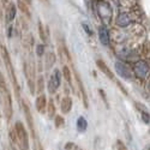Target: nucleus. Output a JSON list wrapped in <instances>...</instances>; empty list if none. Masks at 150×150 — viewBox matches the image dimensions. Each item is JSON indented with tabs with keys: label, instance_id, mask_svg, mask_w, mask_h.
<instances>
[{
	"label": "nucleus",
	"instance_id": "22",
	"mask_svg": "<svg viewBox=\"0 0 150 150\" xmlns=\"http://www.w3.org/2000/svg\"><path fill=\"white\" fill-rule=\"evenodd\" d=\"M36 51H37V55L41 57V55L43 54V52H45V46H43V45H39V46H37Z\"/></svg>",
	"mask_w": 150,
	"mask_h": 150
},
{
	"label": "nucleus",
	"instance_id": "18",
	"mask_svg": "<svg viewBox=\"0 0 150 150\" xmlns=\"http://www.w3.org/2000/svg\"><path fill=\"white\" fill-rule=\"evenodd\" d=\"M54 114H55V106H54L53 101H51V102H49V105H48V117L51 119H53Z\"/></svg>",
	"mask_w": 150,
	"mask_h": 150
},
{
	"label": "nucleus",
	"instance_id": "7",
	"mask_svg": "<svg viewBox=\"0 0 150 150\" xmlns=\"http://www.w3.org/2000/svg\"><path fill=\"white\" fill-rule=\"evenodd\" d=\"M98 39L103 46L109 45V31L105 25H101L98 28Z\"/></svg>",
	"mask_w": 150,
	"mask_h": 150
},
{
	"label": "nucleus",
	"instance_id": "1",
	"mask_svg": "<svg viewBox=\"0 0 150 150\" xmlns=\"http://www.w3.org/2000/svg\"><path fill=\"white\" fill-rule=\"evenodd\" d=\"M11 137H12V139H13V142L17 143V145L19 146L21 150H29L28 132L21 121L16 122L13 131L11 132Z\"/></svg>",
	"mask_w": 150,
	"mask_h": 150
},
{
	"label": "nucleus",
	"instance_id": "25",
	"mask_svg": "<svg viewBox=\"0 0 150 150\" xmlns=\"http://www.w3.org/2000/svg\"><path fill=\"white\" fill-rule=\"evenodd\" d=\"M39 28H40V36H41V39L45 41V40H46V36H45V34H43V28H42V24H41V23L39 24Z\"/></svg>",
	"mask_w": 150,
	"mask_h": 150
},
{
	"label": "nucleus",
	"instance_id": "21",
	"mask_svg": "<svg viewBox=\"0 0 150 150\" xmlns=\"http://www.w3.org/2000/svg\"><path fill=\"white\" fill-rule=\"evenodd\" d=\"M114 150H127V148L125 146V144L121 141H117L114 144Z\"/></svg>",
	"mask_w": 150,
	"mask_h": 150
},
{
	"label": "nucleus",
	"instance_id": "11",
	"mask_svg": "<svg viewBox=\"0 0 150 150\" xmlns=\"http://www.w3.org/2000/svg\"><path fill=\"white\" fill-rule=\"evenodd\" d=\"M131 23V18L127 13H125V12H122V13H120L117 18V24L119 27L121 28H125V27H127L129 24Z\"/></svg>",
	"mask_w": 150,
	"mask_h": 150
},
{
	"label": "nucleus",
	"instance_id": "9",
	"mask_svg": "<svg viewBox=\"0 0 150 150\" xmlns=\"http://www.w3.org/2000/svg\"><path fill=\"white\" fill-rule=\"evenodd\" d=\"M16 13H17V6L13 3H10L7 8H6V22L11 23L12 21L15 19Z\"/></svg>",
	"mask_w": 150,
	"mask_h": 150
},
{
	"label": "nucleus",
	"instance_id": "15",
	"mask_svg": "<svg viewBox=\"0 0 150 150\" xmlns=\"http://www.w3.org/2000/svg\"><path fill=\"white\" fill-rule=\"evenodd\" d=\"M77 129L79 132H85L86 129H88V121L84 117H79L77 119Z\"/></svg>",
	"mask_w": 150,
	"mask_h": 150
},
{
	"label": "nucleus",
	"instance_id": "29",
	"mask_svg": "<svg viewBox=\"0 0 150 150\" xmlns=\"http://www.w3.org/2000/svg\"><path fill=\"white\" fill-rule=\"evenodd\" d=\"M78 150H82V149H78Z\"/></svg>",
	"mask_w": 150,
	"mask_h": 150
},
{
	"label": "nucleus",
	"instance_id": "8",
	"mask_svg": "<svg viewBox=\"0 0 150 150\" xmlns=\"http://www.w3.org/2000/svg\"><path fill=\"white\" fill-rule=\"evenodd\" d=\"M96 65H97V67L101 70L106 76L109 78V79H112V81H115V78H114V74H113V72H112L110 70H109V67L106 65V62L105 61H102V60H96Z\"/></svg>",
	"mask_w": 150,
	"mask_h": 150
},
{
	"label": "nucleus",
	"instance_id": "23",
	"mask_svg": "<svg viewBox=\"0 0 150 150\" xmlns=\"http://www.w3.org/2000/svg\"><path fill=\"white\" fill-rule=\"evenodd\" d=\"M142 119H143L145 122H149V121H150V115L146 113V112L142 110Z\"/></svg>",
	"mask_w": 150,
	"mask_h": 150
},
{
	"label": "nucleus",
	"instance_id": "12",
	"mask_svg": "<svg viewBox=\"0 0 150 150\" xmlns=\"http://www.w3.org/2000/svg\"><path fill=\"white\" fill-rule=\"evenodd\" d=\"M76 79H77V83H78V86H79V90H81V95H82V98H83V103H84V107L88 108V96H86V93H85V89H84V85L81 81V77L79 74L76 73Z\"/></svg>",
	"mask_w": 150,
	"mask_h": 150
},
{
	"label": "nucleus",
	"instance_id": "2",
	"mask_svg": "<svg viewBox=\"0 0 150 150\" xmlns=\"http://www.w3.org/2000/svg\"><path fill=\"white\" fill-rule=\"evenodd\" d=\"M1 55H3V59H4V62H5V66L10 73V77H11V81L15 85V89H16V93L17 95L19 94V86H18V83H17V77H16V73H15V70H13V65L11 62V59H10V54L7 52V49L1 46Z\"/></svg>",
	"mask_w": 150,
	"mask_h": 150
},
{
	"label": "nucleus",
	"instance_id": "26",
	"mask_svg": "<svg viewBox=\"0 0 150 150\" xmlns=\"http://www.w3.org/2000/svg\"><path fill=\"white\" fill-rule=\"evenodd\" d=\"M43 78L42 77H40L39 78V82H37V84H39V91H42V89H43Z\"/></svg>",
	"mask_w": 150,
	"mask_h": 150
},
{
	"label": "nucleus",
	"instance_id": "19",
	"mask_svg": "<svg viewBox=\"0 0 150 150\" xmlns=\"http://www.w3.org/2000/svg\"><path fill=\"white\" fill-rule=\"evenodd\" d=\"M17 4H18V7L24 12V13H27V15L29 16V11H28V7H27V5H25L27 3H25V1H23V0H18V3H17Z\"/></svg>",
	"mask_w": 150,
	"mask_h": 150
},
{
	"label": "nucleus",
	"instance_id": "16",
	"mask_svg": "<svg viewBox=\"0 0 150 150\" xmlns=\"http://www.w3.org/2000/svg\"><path fill=\"white\" fill-rule=\"evenodd\" d=\"M54 62H55V55L52 52L47 53L46 54V67L47 69H51L54 65Z\"/></svg>",
	"mask_w": 150,
	"mask_h": 150
},
{
	"label": "nucleus",
	"instance_id": "3",
	"mask_svg": "<svg viewBox=\"0 0 150 150\" xmlns=\"http://www.w3.org/2000/svg\"><path fill=\"white\" fill-rule=\"evenodd\" d=\"M97 12H98L100 18H101V21L105 24H108L112 21L113 12H112V7H110V5L108 3H106V1L97 3Z\"/></svg>",
	"mask_w": 150,
	"mask_h": 150
},
{
	"label": "nucleus",
	"instance_id": "24",
	"mask_svg": "<svg viewBox=\"0 0 150 150\" xmlns=\"http://www.w3.org/2000/svg\"><path fill=\"white\" fill-rule=\"evenodd\" d=\"M82 25H83L84 30L86 31V34H88V35H93V31L90 30V28H89V25H88V24H86V23H83V24H82Z\"/></svg>",
	"mask_w": 150,
	"mask_h": 150
},
{
	"label": "nucleus",
	"instance_id": "6",
	"mask_svg": "<svg viewBox=\"0 0 150 150\" xmlns=\"http://www.w3.org/2000/svg\"><path fill=\"white\" fill-rule=\"evenodd\" d=\"M60 83H61V77H60V72L59 70H54V72L52 73L51 78L48 81V90L51 94L55 93L58 90V88L60 86Z\"/></svg>",
	"mask_w": 150,
	"mask_h": 150
},
{
	"label": "nucleus",
	"instance_id": "20",
	"mask_svg": "<svg viewBox=\"0 0 150 150\" xmlns=\"http://www.w3.org/2000/svg\"><path fill=\"white\" fill-rule=\"evenodd\" d=\"M62 73H64L65 79H66L69 83H71V72H70V70H69L67 66H64V69H62Z\"/></svg>",
	"mask_w": 150,
	"mask_h": 150
},
{
	"label": "nucleus",
	"instance_id": "13",
	"mask_svg": "<svg viewBox=\"0 0 150 150\" xmlns=\"http://www.w3.org/2000/svg\"><path fill=\"white\" fill-rule=\"evenodd\" d=\"M72 108V100L70 97H64L61 101V112L64 114L70 113V110Z\"/></svg>",
	"mask_w": 150,
	"mask_h": 150
},
{
	"label": "nucleus",
	"instance_id": "4",
	"mask_svg": "<svg viewBox=\"0 0 150 150\" xmlns=\"http://www.w3.org/2000/svg\"><path fill=\"white\" fill-rule=\"evenodd\" d=\"M115 71H117V73L119 74V76L121 77V78H124V79H132V77H133V71L131 70V67H129L125 62H122V61H117L115 62Z\"/></svg>",
	"mask_w": 150,
	"mask_h": 150
},
{
	"label": "nucleus",
	"instance_id": "14",
	"mask_svg": "<svg viewBox=\"0 0 150 150\" xmlns=\"http://www.w3.org/2000/svg\"><path fill=\"white\" fill-rule=\"evenodd\" d=\"M23 108H24V114H25V118H27L28 125H29L30 130H31V131H33V133H34V124H33V117H31V113H30V109H29V107H28L25 103L23 105Z\"/></svg>",
	"mask_w": 150,
	"mask_h": 150
},
{
	"label": "nucleus",
	"instance_id": "5",
	"mask_svg": "<svg viewBox=\"0 0 150 150\" xmlns=\"http://www.w3.org/2000/svg\"><path fill=\"white\" fill-rule=\"evenodd\" d=\"M148 72H149V65H148L146 61L139 60V61H137L136 64H134V66H133V73H134L136 77L143 79V78H145Z\"/></svg>",
	"mask_w": 150,
	"mask_h": 150
},
{
	"label": "nucleus",
	"instance_id": "28",
	"mask_svg": "<svg viewBox=\"0 0 150 150\" xmlns=\"http://www.w3.org/2000/svg\"><path fill=\"white\" fill-rule=\"evenodd\" d=\"M42 1H47V0H42Z\"/></svg>",
	"mask_w": 150,
	"mask_h": 150
},
{
	"label": "nucleus",
	"instance_id": "17",
	"mask_svg": "<svg viewBox=\"0 0 150 150\" xmlns=\"http://www.w3.org/2000/svg\"><path fill=\"white\" fill-rule=\"evenodd\" d=\"M64 124H65L64 118L60 117V115H57V117H55V119H54V125H55L57 129H60L61 126H64Z\"/></svg>",
	"mask_w": 150,
	"mask_h": 150
},
{
	"label": "nucleus",
	"instance_id": "27",
	"mask_svg": "<svg viewBox=\"0 0 150 150\" xmlns=\"http://www.w3.org/2000/svg\"><path fill=\"white\" fill-rule=\"evenodd\" d=\"M23 1H25L27 4H31V0H23Z\"/></svg>",
	"mask_w": 150,
	"mask_h": 150
},
{
	"label": "nucleus",
	"instance_id": "10",
	"mask_svg": "<svg viewBox=\"0 0 150 150\" xmlns=\"http://www.w3.org/2000/svg\"><path fill=\"white\" fill-rule=\"evenodd\" d=\"M36 109L39 113H45L46 107H47V98L45 95H40L39 97L36 98V102H35Z\"/></svg>",
	"mask_w": 150,
	"mask_h": 150
}]
</instances>
